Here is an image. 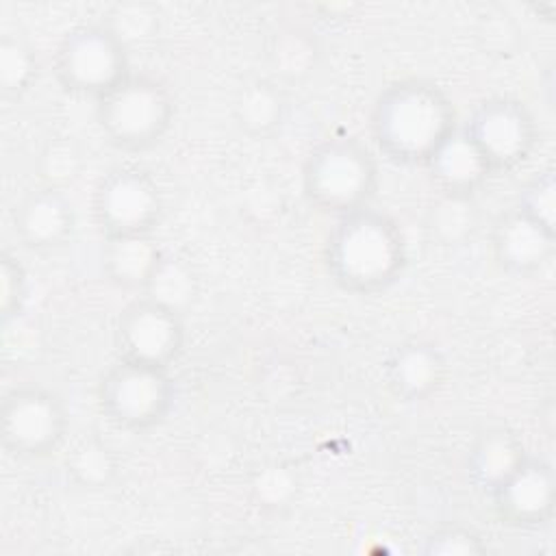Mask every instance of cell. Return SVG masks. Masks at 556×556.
I'll use <instances>...</instances> for the list:
<instances>
[{
  "instance_id": "cell-24",
  "label": "cell",
  "mask_w": 556,
  "mask_h": 556,
  "mask_svg": "<svg viewBox=\"0 0 556 556\" xmlns=\"http://www.w3.org/2000/svg\"><path fill=\"white\" fill-rule=\"evenodd\" d=\"M489 552L484 539L467 526L447 523L432 530L421 545L426 556H482Z\"/></svg>"
},
{
  "instance_id": "cell-19",
  "label": "cell",
  "mask_w": 556,
  "mask_h": 556,
  "mask_svg": "<svg viewBox=\"0 0 556 556\" xmlns=\"http://www.w3.org/2000/svg\"><path fill=\"white\" fill-rule=\"evenodd\" d=\"M119 463L113 447L96 434L83 437L65 458L67 478L89 491L106 489L117 476Z\"/></svg>"
},
{
  "instance_id": "cell-3",
  "label": "cell",
  "mask_w": 556,
  "mask_h": 556,
  "mask_svg": "<svg viewBox=\"0 0 556 556\" xmlns=\"http://www.w3.org/2000/svg\"><path fill=\"white\" fill-rule=\"evenodd\" d=\"M378 189V163L371 150L352 137L317 143L302 165V193L326 215L341 217L369 206Z\"/></svg>"
},
{
  "instance_id": "cell-11",
  "label": "cell",
  "mask_w": 556,
  "mask_h": 556,
  "mask_svg": "<svg viewBox=\"0 0 556 556\" xmlns=\"http://www.w3.org/2000/svg\"><path fill=\"white\" fill-rule=\"evenodd\" d=\"M493 508L504 526L536 530L552 521L556 504V478L547 460L528 458L491 493Z\"/></svg>"
},
{
  "instance_id": "cell-13",
  "label": "cell",
  "mask_w": 556,
  "mask_h": 556,
  "mask_svg": "<svg viewBox=\"0 0 556 556\" xmlns=\"http://www.w3.org/2000/svg\"><path fill=\"white\" fill-rule=\"evenodd\" d=\"M556 235L547 232L515 206L502 213L491 230V252L497 267L510 276L539 274L554 256Z\"/></svg>"
},
{
  "instance_id": "cell-7",
  "label": "cell",
  "mask_w": 556,
  "mask_h": 556,
  "mask_svg": "<svg viewBox=\"0 0 556 556\" xmlns=\"http://www.w3.org/2000/svg\"><path fill=\"white\" fill-rule=\"evenodd\" d=\"M70 430V413L59 393L41 384H20L4 393L0 404L2 447L24 460L56 452Z\"/></svg>"
},
{
  "instance_id": "cell-5",
  "label": "cell",
  "mask_w": 556,
  "mask_h": 556,
  "mask_svg": "<svg viewBox=\"0 0 556 556\" xmlns=\"http://www.w3.org/2000/svg\"><path fill=\"white\" fill-rule=\"evenodd\" d=\"M100 413L119 430L148 432L174 408L176 384L169 369L117 358L96 389Z\"/></svg>"
},
{
  "instance_id": "cell-2",
  "label": "cell",
  "mask_w": 556,
  "mask_h": 556,
  "mask_svg": "<svg viewBox=\"0 0 556 556\" xmlns=\"http://www.w3.org/2000/svg\"><path fill=\"white\" fill-rule=\"evenodd\" d=\"M330 280L352 295H376L404 274L408 250L400 224L384 211L365 206L337 217L324 241Z\"/></svg>"
},
{
  "instance_id": "cell-16",
  "label": "cell",
  "mask_w": 556,
  "mask_h": 556,
  "mask_svg": "<svg viewBox=\"0 0 556 556\" xmlns=\"http://www.w3.org/2000/svg\"><path fill=\"white\" fill-rule=\"evenodd\" d=\"M165 252L152 235L104 239L102 245V274L109 282L126 291H143L150 287L159 271Z\"/></svg>"
},
{
  "instance_id": "cell-8",
  "label": "cell",
  "mask_w": 556,
  "mask_h": 556,
  "mask_svg": "<svg viewBox=\"0 0 556 556\" xmlns=\"http://www.w3.org/2000/svg\"><path fill=\"white\" fill-rule=\"evenodd\" d=\"M91 215L102 239L152 235L163 215L161 187L141 167H113L93 189Z\"/></svg>"
},
{
  "instance_id": "cell-23",
  "label": "cell",
  "mask_w": 556,
  "mask_h": 556,
  "mask_svg": "<svg viewBox=\"0 0 556 556\" xmlns=\"http://www.w3.org/2000/svg\"><path fill=\"white\" fill-rule=\"evenodd\" d=\"M195 293V280L189 267H185L180 261L165 256L159 271L154 274L150 287L146 289V295L165 302L182 313V306H187L193 300Z\"/></svg>"
},
{
  "instance_id": "cell-9",
  "label": "cell",
  "mask_w": 556,
  "mask_h": 556,
  "mask_svg": "<svg viewBox=\"0 0 556 556\" xmlns=\"http://www.w3.org/2000/svg\"><path fill=\"white\" fill-rule=\"evenodd\" d=\"M460 130L493 174H508L521 167L539 141V126L532 111L521 100L508 96L480 102Z\"/></svg>"
},
{
  "instance_id": "cell-12",
  "label": "cell",
  "mask_w": 556,
  "mask_h": 556,
  "mask_svg": "<svg viewBox=\"0 0 556 556\" xmlns=\"http://www.w3.org/2000/svg\"><path fill=\"white\" fill-rule=\"evenodd\" d=\"M76 230V208L56 185L28 191L13 211V232L30 252H54Z\"/></svg>"
},
{
  "instance_id": "cell-4",
  "label": "cell",
  "mask_w": 556,
  "mask_h": 556,
  "mask_svg": "<svg viewBox=\"0 0 556 556\" xmlns=\"http://www.w3.org/2000/svg\"><path fill=\"white\" fill-rule=\"evenodd\" d=\"M176 102L172 91L154 76L132 74L96 100V122L117 150L143 152L163 141L172 128Z\"/></svg>"
},
{
  "instance_id": "cell-6",
  "label": "cell",
  "mask_w": 556,
  "mask_h": 556,
  "mask_svg": "<svg viewBox=\"0 0 556 556\" xmlns=\"http://www.w3.org/2000/svg\"><path fill=\"white\" fill-rule=\"evenodd\" d=\"M52 67L63 91L100 100L130 76V52L102 22L83 24L63 35Z\"/></svg>"
},
{
  "instance_id": "cell-22",
  "label": "cell",
  "mask_w": 556,
  "mask_h": 556,
  "mask_svg": "<svg viewBox=\"0 0 556 556\" xmlns=\"http://www.w3.org/2000/svg\"><path fill=\"white\" fill-rule=\"evenodd\" d=\"M515 208L556 235V176L554 169H543L532 176L519 191Z\"/></svg>"
},
{
  "instance_id": "cell-20",
  "label": "cell",
  "mask_w": 556,
  "mask_h": 556,
  "mask_svg": "<svg viewBox=\"0 0 556 556\" xmlns=\"http://www.w3.org/2000/svg\"><path fill=\"white\" fill-rule=\"evenodd\" d=\"M39 76V59L35 48L20 35L0 39V91L7 100L26 96Z\"/></svg>"
},
{
  "instance_id": "cell-25",
  "label": "cell",
  "mask_w": 556,
  "mask_h": 556,
  "mask_svg": "<svg viewBox=\"0 0 556 556\" xmlns=\"http://www.w3.org/2000/svg\"><path fill=\"white\" fill-rule=\"evenodd\" d=\"M28 298V274L22 261L11 254L9 250H2L0 254V311L2 319L9 321L17 317L26 304Z\"/></svg>"
},
{
  "instance_id": "cell-15",
  "label": "cell",
  "mask_w": 556,
  "mask_h": 556,
  "mask_svg": "<svg viewBox=\"0 0 556 556\" xmlns=\"http://www.w3.org/2000/svg\"><path fill=\"white\" fill-rule=\"evenodd\" d=\"M432 187L443 200L471 202V198L489 182L493 172L482 154L458 128L424 165Z\"/></svg>"
},
{
  "instance_id": "cell-21",
  "label": "cell",
  "mask_w": 556,
  "mask_h": 556,
  "mask_svg": "<svg viewBox=\"0 0 556 556\" xmlns=\"http://www.w3.org/2000/svg\"><path fill=\"white\" fill-rule=\"evenodd\" d=\"M102 24L109 26L130 52L135 46H143L156 37L159 11L143 2H124L115 4Z\"/></svg>"
},
{
  "instance_id": "cell-17",
  "label": "cell",
  "mask_w": 556,
  "mask_h": 556,
  "mask_svg": "<svg viewBox=\"0 0 556 556\" xmlns=\"http://www.w3.org/2000/svg\"><path fill=\"white\" fill-rule=\"evenodd\" d=\"M528 458L523 441L508 428L482 430L467 454V476L482 493H493Z\"/></svg>"
},
{
  "instance_id": "cell-18",
  "label": "cell",
  "mask_w": 556,
  "mask_h": 556,
  "mask_svg": "<svg viewBox=\"0 0 556 556\" xmlns=\"http://www.w3.org/2000/svg\"><path fill=\"white\" fill-rule=\"evenodd\" d=\"M235 122L252 139L271 137L285 119V96L276 83L256 78L241 87L235 98Z\"/></svg>"
},
{
  "instance_id": "cell-14",
  "label": "cell",
  "mask_w": 556,
  "mask_h": 556,
  "mask_svg": "<svg viewBox=\"0 0 556 556\" xmlns=\"http://www.w3.org/2000/svg\"><path fill=\"white\" fill-rule=\"evenodd\" d=\"M447 378V358L430 341H406L384 363V380L393 397L404 404L426 402L441 391Z\"/></svg>"
},
{
  "instance_id": "cell-1",
  "label": "cell",
  "mask_w": 556,
  "mask_h": 556,
  "mask_svg": "<svg viewBox=\"0 0 556 556\" xmlns=\"http://www.w3.org/2000/svg\"><path fill=\"white\" fill-rule=\"evenodd\" d=\"M371 139L387 161L424 167L458 130L456 106L428 78H402L387 85L369 115Z\"/></svg>"
},
{
  "instance_id": "cell-10",
  "label": "cell",
  "mask_w": 556,
  "mask_h": 556,
  "mask_svg": "<svg viewBox=\"0 0 556 556\" xmlns=\"http://www.w3.org/2000/svg\"><path fill=\"white\" fill-rule=\"evenodd\" d=\"M117 358L169 369L185 350L182 313L150 295L122 308L113 330Z\"/></svg>"
}]
</instances>
